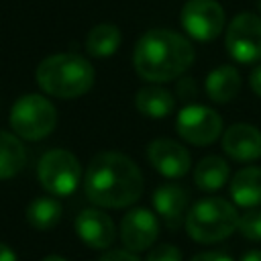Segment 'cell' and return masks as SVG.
<instances>
[{
    "mask_svg": "<svg viewBox=\"0 0 261 261\" xmlns=\"http://www.w3.org/2000/svg\"><path fill=\"white\" fill-rule=\"evenodd\" d=\"M84 192L100 208H126L143 194V173L130 157L104 151L90 161L84 173Z\"/></svg>",
    "mask_w": 261,
    "mask_h": 261,
    "instance_id": "1",
    "label": "cell"
},
{
    "mask_svg": "<svg viewBox=\"0 0 261 261\" xmlns=\"http://www.w3.org/2000/svg\"><path fill=\"white\" fill-rule=\"evenodd\" d=\"M194 63L192 43L169 29H151L135 45L133 65L147 82H169Z\"/></svg>",
    "mask_w": 261,
    "mask_h": 261,
    "instance_id": "2",
    "label": "cell"
},
{
    "mask_svg": "<svg viewBox=\"0 0 261 261\" xmlns=\"http://www.w3.org/2000/svg\"><path fill=\"white\" fill-rule=\"evenodd\" d=\"M94 67L77 53H55L45 57L35 71L39 88L61 100L80 98L94 86Z\"/></svg>",
    "mask_w": 261,
    "mask_h": 261,
    "instance_id": "3",
    "label": "cell"
},
{
    "mask_svg": "<svg viewBox=\"0 0 261 261\" xmlns=\"http://www.w3.org/2000/svg\"><path fill=\"white\" fill-rule=\"evenodd\" d=\"M239 212L232 202L210 196L198 200L188 216H186V230L196 243H218L230 237L239 228Z\"/></svg>",
    "mask_w": 261,
    "mask_h": 261,
    "instance_id": "4",
    "label": "cell"
},
{
    "mask_svg": "<svg viewBox=\"0 0 261 261\" xmlns=\"http://www.w3.org/2000/svg\"><path fill=\"white\" fill-rule=\"evenodd\" d=\"M57 110L41 94H24L10 108V126L24 141H41L53 133Z\"/></svg>",
    "mask_w": 261,
    "mask_h": 261,
    "instance_id": "5",
    "label": "cell"
},
{
    "mask_svg": "<svg viewBox=\"0 0 261 261\" xmlns=\"http://www.w3.org/2000/svg\"><path fill=\"white\" fill-rule=\"evenodd\" d=\"M37 177L51 196H69L82 179L80 159L67 149H49L37 165Z\"/></svg>",
    "mask_w": 261,
    "mask_h": 261,
    "instance_id": "6",
    "label": "cell"
},
{
    "mask_svg": "<svg viewBox=\"0 0 261 261\" xmlns=\"http://www.w3.org/2000/svg\"><path fill=\"white\" fill-rule=\"evenodd\" d=\"M175 130L186 143L204 147L220 137L222 118L214 108L202 104H188L179 110L175 118Z\"/></svg>",
    "mask_w": 261,
    "mask_h": 261,
    "instance_id": "7",
    "label": "cell"
},
{
    "mask_svg": "<svg viewBox=\"0 0 261 261\" xmlns=\"http://www.w3.org/2000/svg\"><path fill=\"white\" fill-rule=\"evenodd\" d=\"M228 55L239 63L261 59V16L253 12L237 14L224 35Z\"/></svg>",
    "mask_w": 261,
    "mask_h": 261,
    "instance_id": "8",
    "label": "cell"
},
{
    "mask_svg": "<svg viewBox=\"0 0 261 261\" xmlns=\"http://www.w3.org/2000/svg\"><path fill=\"white\" fill-rule=\"evenodd\" d=\"M179 18L184 31L202 43L214 41L224 29V10L216 0H188Z\"/></svg>",
    "mask_w": 261,
    "mask_h": 261,
    "instance_id": "9",
    "label": "cell"
},
{
    "mask_svg": "<svg viewBox=\"0 0 261 261\" xmlns=\"http://www.w3.org/2000/svg\"><path fill=\"white\" fill-rule=\"evenodd\" d=\"M159 234V220L147 208H130L120 220V241L133 253L147 251Z\"/></svg>",
    "mask_w": 261,
    "mask_h": 261,
    "instance_id": "10",
    "label": "cell"
},
{
    "mask_svg": "<svg viewBox=\"0 0 261 261\" xmlns=\"http://www.w3.org/2000/svg\"><path fill=\"white\" fill-rule=\"evenodd\" d=\"M147 159L163 177L177 179L184 177L192 165V157L188 149L171 139H155L147 147Z\"/></svg>",
    "mask_w": 261,
    "mask_h": 261,
    "instance_id": "11",
    "label": "cell"
},
{
    "mask_svg": "<svg viewBox=\"0 0 261 261\" xmlns=\"http://www.w3.org/2000/svg\"><path fill=\"white\" fill-rule=\"evenodd\" d=\"M75 232L92 249H108L116 237L112 218L100 208L82 210L75 216Z\"/></svg>",
    "mask_w": 261,
    "mask_h": 261,
    "instance_id": "12",
    "label": "cell"
},
{
    "mask_svg": "<svg viewBox=\"0 0 261 261\" xmlns=\"http://www.w3.org/2000/svg\"><path fill=\"white\" fill-rule=\"evenodd\" d=\"M224 153L241 163H249L261 157V130L247 122H237L228 126L222 135Z\"/></svg>",
    "mask_w": 261,
    "mask_h": 261,
    "instance_id": "13",
    "label": "cell"
},
{
    "mask_svg": "<svg viewBox=\"0 0 261 261\" xmlns=\"http://www.w3.org/2000/svg\"><path fill=\"white\" fill-rule=\"evenodd\" d=\"M155 212L163 218V222L175 230L181 222H186V206H188V192L179 184H163L153 192L151 198Z\"/></svg>",
    "mask_w": 261,
    "mask_h": 261,
    "instance_id": "14",
    "label": "cell"
},
{
    "mask_svg": "<svg viewBox=\"0 0 261 261\" xmlns=\"http://www.w3.org/2000/svg\"><path fill=\"white\" fill-rule=\"evenodd\" d=\"M230 196L237 206L259 208L261 206V167H243L230 179Z\"/></svg>",
    "mask_w": 261,
    "mask_h": 261,
    "instance_id": "15",
    "label": "cell"
},
{
    "mask_svg": "<svg viewBox=\"0 0 261 261\" xmlns=\"http://www.w3.org/2000/svg\"><path fill=\"white\" fill-rule=\"evenodd\" d=\"M206 94L212 102L226 104L241 90V75L232 65H220L212 69L206 77Z\"/></svg>",
    "mask_w": 261,
    "mask_h": 261,
    "instance_id": "16",
    "label": "cell"
},
{
    "mask_svg": "<svg viewBox=\"0 0 261 261\" xmlns=\"http://www.w3.org/2000/svg\"><path fill=\"white\" fill-rule=\"evenodd\" d=\"M135 106L147 118H165L167 114H171L175 100L171 92L161 86H145L137 92Z\"/></svg>",
    "mask_w": 261,
    "mask_h": 261,
    "instance_id": "17",
    "label": "cell"
},
{
    "mask_svg": "<svg viewBox=\"0 0 261 261\" xmlns=\"http://www.w3.org/2000/svg\"><path fill=\"white\" fill-rule=\"evenodd\" d=\"M228 177H230V167L218 155L202 157L198 161L196 169H194V181L204 192H216V190H220L226 184Z\"/></svg>",
    "mask_w": 261,
    "mask_h": 261,
    "instance_id": "18",
    "label": "cell"
},
{
    "mask_svg": "<svg viewBox=\"0 0 261 261\" xmlns=\"http://www.w3.org/2000/svg\"><path fill=\"white\" fill-rule=\"evenodd\" d=\"M27 163V151L20 137L0 130V179L14 177Z\"/></svg>",
    "mask_w": 261,
    "mask_h": 261,
    "instance_id": "19",
    "label": "cell"
},
{
    "mask_svg": "<svg viewBox=\"0 0 261 261\" xmlns=\"http://www.w3.org/2000/svg\"><path fill=\"white\" fill-rule=\"evenodd\" d=\"M120 41H122V35H120V29L116 24L100 22L88 33L86 49L92 57L104 59V57H110L116 53V49L120 47Z\"/></svg>",
    "mask_w": 261,
    "mask_h": 261,
    "instance_id": "20",
    "label": "cell"
},
{
    "mask_svg": "<svg viewBox=\"0 0 261 261\" xmlns=\"http://www.w3.org/2000/svg\"><path fill=\"white\" fill-rule=\"evenodd\" d=\"M61 220V204L57 198H35L27 208V222L37 230H51Z\"/></svg>",
    "mask_w": 261,
    "mask_h": 261,
    "instance_id": "21",
    "label": "cell"
},
{
    "mask_svg": "<svg viewBox=\"0 0 261 261\" xmlns=\"http://www.w3.org/2000/svg\"><path fill=\"white\" fill-rule=\"evenodd\" d=\"M245 239L261 241V208H249L239 216V228Z\"/></svg>",
    "mask_w": 261,
    "mask_h": 261,
    "instance_id": "22",
    "label": "cell"
},
{
    "mask_svg": "<svg viewBox=\"0 0 261 261\" xmlns=\"http://www.w3.org/2000/svg\"><path fill=\"white\" fill-rule=\"evenodd\" d=\"M145 261H181V251L175 245H157L149 251Z\"/></svg>",
    "mask_w": 261,
    "mask_h": 261,
    "instance_id": "23",
    "label": "cell"
},
{
    "mask_svg": "<svg viewBox=\"0 0 261 261\" xmlns=\"http://www.w3.org/2000/svg\"><path fill=\"white\" fill-rule=\"evenodd\" d=\"M98 261H141V259L137 257V253H133L128 249H110Z\"/></svg>",
    "mask_w": 261,
    "mask_h": 261,
    "instance_id": "24",
    "label": "cell"
},
{
    "mask_svg": "<svg viewBox=\"0 0 261 261\" xmlns=\"http://www.w3.org/2000/svg\"><path fill=\"white\" fill-rule=\"evenodd\" d=\"M190 261H232V259L226 253H220V251H204V253L194 255Z\"/></svg>",
    "mask_w": 261,
    "mask_h": 261,
    "instance_id": "25",
    "label": "cell"
},
{
    "mask_svg": "<svg viewBox=\"0 0 261 261\" xmlns=\"http://www.w3.org/2000/svg\"><path fill=\"white\" fill-rule=\"evenodd\" d=\"M186 90H188V98H194V96H196V84H194V80H192V77H188V80H181V82H179L177 92H179V96H181V98H186Z\"/></svg>",
    "mask_w": 261,
    "mask_h": 261,
    "instance_id": "26",
    "label": "cell"
},
{
    "mask_svg": "<svg viewBox=\"0 0 261 261\" xmlns=\"http://www.w3.org/2000/svg\"><path fill=\"white\" fill-rule=\"evenodd\" d=\"M249 84H251V90L261 98V65H257L251 75H249Z\"/></svg>",
    "mask_w": 261,
    "mask_h": 261,
    "instance_id": "27",
    "label": "cell"
},
{
    "mask_svg": "<svg viewBox=\"0 0 261 261\" xmlns=\"http://www.w3.org/2000/svg\"><path fill=\"white\" fill-rule=\"evenodd\" d=\"M0 261H18L14 251L6 245V243H0Z\"/></svg>",
    "mask_w": 261,
    "mask_h": 261,
    "instance_id": "28",
    "label": "cell"
},
{
    "mask_svg": "<svg viewBox=\"0 0 261 261\" xmlns=\"http://www.w3.org/2000/svg\"><path fill=\"white\" fill-rule=\"evenodd\" d=\"M241 261H261V249H253L241 257Z\"/></svg>",
    "mask_w": 261,
    "mask_h": 261,
    "instance_id": "29",
    "label": "cell"
},
{
    "mask_svg": "<svg viewBox=\"0 0 261 261\" xmlns=\"http://www.w3.org/2000/svg\"><path fill=\"white\" fill-rule=\"evenodd\" d=\"M41 261H67V259L61 257V255H47V257H43Z\"/></svg>",
    "mask_w": 261,
    "mask_h": 261,
    "instance_id": "30",
    "label": "cell"
},
{
    "mask_svg": "<svg viewBox=\"0 0 261 261\" xmlns=\"http://www.w3.org/2000/svg\"><path fill=\"white\" fill-rule=\"evenodd\" d=\"M257 8H259V12H261V0H257Z\"/></svg>",
    "mask_w": 261,
    "mask_h": 261,
    "instance_id": "31",
    "label": "cell"
}]
</instances>
